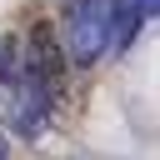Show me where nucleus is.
Wrapping results in <instances>:
<instances>
[{
	"mask_svg": "<svg viewBox=\"0 0 160 160\" xmlns=\"http://www.w3.org/2000/svg\"><path fill=\"white\" fill-rule=\"evenodd\" d=\"M50 75L30 55H15V65L0 70V120L15 135H40L50 120Z\"/></svg>",
	"mask_w": 160,
	"mask_h": 160,
	"instance_id": "obj_1",
	"label": "nucleus"
},
{
	"mask_svg": "<svg viewBox=\"0 0 160 160\" xmlns=\"http://www.w3.org/2000/svg\"><path fill=\"white\" fill-rule=\"evenodd\" d=\"M115 15H120V0H65V55L75 65H95L105 50H110V35H115Z\"/></svg>",
	"mask_w": 160,
	"mask_h": 160,
	"instance_id": "obj_2",
	"label": "nucleus"
},
{
	"mask_svg": "<svg viewBox=\"0 0 160 160\" xmlns=\"http://www.w3.org/2000/svg\"><path fill=\"white\" fill-rule=\"evenodd\" d=\"M45 75H50V85H60L65 80V50H60V40H55V30L50 25H35L30 30V50H25Z\"/></svg>",
	"mask_w": 160,
	"mask_h": 160,
	"instance_id": "obj_3",
	"label": "nucleus"
},
{
	"mask_svg": "<svg viewBox=\"0 0 160 160\" xmlns=\"http://www.w3.org/2000/svg\"><path fill=\"white\" fill-rule=\"evenodd\" d=\"M5 65H15V45H10V40H0V70H5Z\"/></svg>",
	"mask_w": 160,
	"mask_h": 160,
	"instance_id": "obj_4",
	"label": "nucleus"
},
{
	"mask_svg": "<svg viewBox=\"0 0 160 160\" xmlns=\"http://www.w3.org/2000/svg\"><path fill=\"white\" fill-rule=\"evenodd\" d=\"M0 160H10V150H5V135H0Z\"/></svg>",
	"mask_w": 160,
	"mask_h": 160,
	"instance_id": "obj_5",
	"label": "nucleus"
}]
</instances>
